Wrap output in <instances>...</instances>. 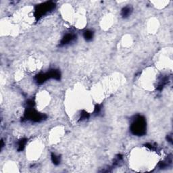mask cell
Returning a JSON list of instances; mask_svg holds the SVG:
<instances>
[{
    "label": "cell",
    "instance_id": "1",
    "mask_svg": "<svg viewBox=\"0 0 173 173\" xmlns=\"http://www.w3.org/2000/svg\"><path fill=\"white\" fill-rule=\"evenodd\" d=\"M146 120L141 115L135 116L131 124V131L137 136H143L146 133Z\"/></svg>",
    "mask_w": 173,
    "mask_h": 173
},
{
    "label": "cell",
    "instance_id": "2",
    "mask_svg": "<svg viewBox=\"0 0 173 173\" xmlns=\"http://www.w3.org/2000/svg\"><path fill=\"white\" fill-rule=\"evenodd\" d=\"M55 3L52 1H47L37 6L35 10V16L37 18L41 17L43 15L51 12L55 8Z\"/></svg>",
    "mask_w": 173,
    "mask_h": 173
},
{
    "label": "cell",
    "instance_id": "3",
    "mask_svg": "<svg viewBox=\"0 0 173 173\" xmlns=\"http://www.w3.org/2000/svg\"><path fill=\"white\" fill-rule=\"evenodd\" d=\"M75 37H76L75 35L72 34V33H68L62 39L61 41H60V45L62 46H64V45L70 44V43L74 40Z\"/></svg>",
    "mask_w": 173,
    "mask_h": 173
},
{
    "label": "cell",
    "instance_id": "4",
    "mask_svg": "<svg viewBox=\"0 0 173 173\" xmlns=\"http://www.w3.org/2000/svg\"><path fill=\"white\" fill-rule=\"evenodd\" d=\"M133 12V9L131 6H125L121 10V16L122 18H128Z\"/></svg>",
    "mask_w": 173,
    "mask_h": 173
},
{
    "label": "cell",
    "instance_id": "5",
    "mask_svg": "<svg viewBox=\"0 0 173 173\" xmlns=\"http://www.w3.org/2000/svg\"><path fill=\"white\" fill-rule=\"evenodd\" d=\"M83 37L87 41H90L93 38V32L90 30H87L83 33Z\"/></svg>",
    "mask_w": 173,
    "mask_h": 173
},
{
    "label": "cell",
    "instance_id": "6",
    "mask_svg": "<svg viewBox=\"0 0 173 173\" xmlns=\"http://www.w3.org/2000/svg\"><path fill=\"white\" fill-rule=\"evenodd\" d=\"M27 142L26 139H22L21 140L19 141V142L18 143V151H22L24 149L26 143Z\"/></svg>",
    "mask_w": 173,
    "mask_h": 173
},
{
    "label": "cell",
    "instance_id": "7",
    "mask_svg": "<svg viewBox=\"0 0 173 173\" xmlns=\"http://www.w3.org/2000/svg\"><path fill=\"white\" fill-rule=\"evenodd\" d=\"M51 158L52 162H53L55 165H58V164H60V156H56L55 154H52L51 156Z\"/></svg>",
    "mask_w": 173,
    "mask_h": 173
}]
</instances>
